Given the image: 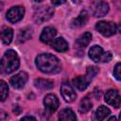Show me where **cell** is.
Wrapping results in <instances>:
<instances>
[{
	"label": "cell",
	"instance_id": "28",
	"mask_svg": "<svg viewBox=\"0 0 121 121\" xmlns=\"http://www.w3.org/2000/svg\"><path fill=\"white\" fill-rule=\"evenodd\" d=\"M118 30H119V32L121 33V22H120L119 25H118Z\"/></svg>",
	"mask_w": 121,
	"mask_h": 121
},
{
	"label": "cell",
	"instance_id": "24",
	"mask_svg": "<svg viewBox=\"0 0 121 121\" xmlns=\"http://www.w3.org/2000/svg\"><path fill=\"white\" fill-rule=\"evenodd\" d=\"M0 95H1L2 101H4L9 95V87H8V84L4 80L0 81Z\"/></svg>",
	"mask_w": 121,
	"mask_h": 121
},
{
	"label": "cell",
	"instance_id": "27",
	"mask_svg": "<svg viewBox=\"0 0 121 121\" xmlns=\"http://www.w3.org/2000/svg\"><path fill=\"white\" fill-rule=\"evenodd\" d=\"M26 119H29V120H36V118L33 117V116H25V117L22 118V120H26Z\"/></svg>",
	"mask_w": 121,
	"mask_h": 121
},
{
	"label": "cell",
	"instance_id": "19",
	"mask_svg": "<svg viewBox=\"0 0 121 121\" xmlns=\"http://www.w3.org/2000/svg\"><path fill=\"white\" fill-rule=\"evenodd\" d=\"M60 120H64V121H68V120H77V116L75 114V112L71 110V109H63L59 112L58 115Z\"/></svg>",
	"mask_w": 121,
	"mask_h": 121
},
{
	"label": "cell",
	"instance_id": "20",
	"mask_svg": "<svg viewBox=\"0 0 121 121\" xmlns=\"http://www.w3.org/2000/svg\"><path fill=\"white\" fill-rule=\"evenodd\" d=\"M93 107V103L91 101V99L89 97H84L80 103H79V106H78V112L80 113H85L87 112H89Z\"/></svg>",
	"mask_w": 121,
	"mask_h": 121
},
{
	"label": "cell",
	"instance_id": "8",
	"mask_svg": "<svg viewBox=\"0 0 121 121\" xmlns=\"http://www.w3.org/2000/svg\"><path fill=\"white\" fill-rule=\"evenodd\" d=\"M60 93H61V95L66 102H73L77 97L76 92L74 91L73 87L71 86V84L68 81H63L61 83Z\"/></svg>",
	"mask_w": 121,
	"mask_h": 121
},
{
	"label": "cell",
	"instance_id": "23",
	"mask_svg": "<svg viewBox=\"0 0 121 121\" xmlns=\"http://www.w3.org/2000/svg\"><path fill=\"white\" fill-rule=\"evenodd\" d=\"M99 72V69L97 68V67H95V66H89V67H87V70H86V77H87V78L91 81L96 75H97V73Z\"/></svg>",
	"mask_w": 121,
	"mask_h": 121
},
{
	"label": "cell",
	"instance_id": "12",
	"mask_svg": "<svg viewBox=\"0 0 121 121\" xmlns=\"http://www.w3.org/2000/svg\"><path fill=\"white\" fill-rule=\"evenodd\" d=\"M57 34V30L52 27V26H46L43 28L41 36H40V40L44 43H51V42L55 39V36Z\"/></svg>",
	"mask_w": 121,
	"mask_h": 121
},
{
	"label": "cell",
	"instance_id": "11",
	"mask_svg": "<svg viewBox=\"0 0 121 121\" xmlns=\"http://www.w3.org/2000/svg\"><path fill=\"white\" fill-rule=\"evenodd\" d=\"M43 105L49 112H53L58 109V107L60 105V102H59L58 97L55 95L48 94L43 98Z\"/></svg>",
	"mask_w": 121,
	"mask_h": 121
},
{
	"label": "cell",
	"instance_id": "14",
	"mask_svg": "<svg viewBox=\"0 0 121 121\" xmlns=\"http://www.w3.org/2000/svg\"><path fill=\"white\" fill-rule=\"evenodd\" d=\"M72 82L78 91H84L88 87L90 80L87 78L86 76H78L75 78H73Z\"/></svg>",
	"mask_w": 121,
	"mask_h": 121
},
{
	"label": "cell",
	"instance_id": "18",
	"mask_svg": "<svg viewBox=\"0 0 121 121\" xmlns=\"http://www.w3.org/2000/svg\"><path fill=\"white\" fill-rule=\"evenodd\" d=\"M13 38V31L9 26H4L1 31V39L4 44H9Z\"/></svg>",
	"mask_w": 121,
	"mask_h": 121
},
{
	"label": "cell",
	"instance_id": "16",
	"mask_svg": "<svg viewBox=\"0 0 121 121\" xmlns=\"http://www.w3.org/2000/svg\"><path fill=\"white\" fill-rule=\"evenodd\" d=\"M87 21H88V13L86 10H82L79 13V15L72 21V26L74 27L82 26L87 23Z\"/></svg>",
	"mask_w": 121,
	"mask_h": 121
},
{
	"label": "cell",
	"instance_id": "2",
	"mask_svg": "<svg viewBox=\"0 0 121 121\" xmlns=\"http://www.w3.org/2000/svg\"><path fill=\"white\" fill-rule=\"evenodd\" d=\"M20 65V60L17 53L14 50H8L1 60V72L4 74H10L17 70Z\"/></svg>",
	"mask_w": 121,
	"mask_h": 121
},
{
	"label": "cell",
	"instance_id": "6",
	"mask_svg": "<svg viewBox=\"0 0 121 121\" xmlns=\"http://www.w3.org/2000/svg\"><path fill=\"white\" fill-rule=\"evenodd\" d=\"M25 14V9L22 6H15L10 8L7 12V19L10 23H17L19 22Z\"/></svg>",
	"mask_w": 121,
	"mask_h": 121
},
{
	"label": "cell",
	"instance_id": "10",
	"mask_svg": "<svg viewBox=\"0 0 121 121\" xmlns=\"http://www.w3.org/2000/svg\"><path fill=\"white\" fill-rule=\"evenodd\" d=\"M109 11V5L104 1H97L92 6V13L95 17H103Z\"/></svg>",
	"mask_w": 121,
	"mask_h": 121
},
{
	"label": "cell",
	"instance_id": "25",
	"mask_svg": "<svg viewBox=\"0 0 121 121\" xmlns=\"http://www.w3.org/2000/svg\"><path fill=\"white\" fill-rule=\"evenodd\" d=\"M113 76L117 80H121V62L115 64L113 68Z\"/></svg>",
	"mask_w": 121,
	"mask_h": 121
},
{
	"label": "cell",
	"instance_id": "26",
	"mask_svg": "<svg viewBox=\"0 0 121 121\" xmlns=\"http://www.w3.org/2000/svg\"><path fill=\"white\" fill-rule=\"evenodd\" d=\"M66 0H51V2L54 4V5H61L65 2Z\"/></svg>",
	"mask_w": 121,
	"mask_h": 121
},
{
	"label": "cell",
	"instance_id": "29",
	"mask_svg": "<svg viewBox=\"0 0 121 121\" xmlns=\"http://www.w3.org/2000/svg\"><path fill=\"white\" fill-rule=\"evenodd\" d=\"M72 1H73L74 3H77V4H78V3H80L81 0H72Z\"/></svg>",
	"mask_w": 121,
	"mask_h": 121
},
{
	"label": "cell",
	"instance_id": "21",
	"mask_svg": "<svg viewBox=\"0 0 121 121\" xmlns=\"http://www.w3.org/2000/svg\"><path fill=\"white\" fill-rule=\"evenodd\" d=\"M110 113H111V111L109 110V108L101 105L95 111V118L97 120H104L108 115H110Z\"/></svg>",
	"mask_w": 121,
	"mask_h": 121
},
{
	"label": "cell",
	"instance_id": "9",
	"mask_svg": "<svg viewBox=\"0 0 121 121\" xmlns=\"http://www.w3.org/2000/svg\"><path fill=\"white\" fill-rule=\"evenodd\" d=\"M28 79V75L27 73L26 72H20L18 74H16L15 76H13L9 82H10V85L14 88V89H22L25 87L26 81Z\"/></svg>",
	"mask_w": 121,
	"mask_h": 121
},
{
	"label": "cell",
	"instance_id": "31",
	"mask_svg": "<svg viewBox=\"0 0 121 121\" xmlns=\"http://www.w3.org/2000/svg\"><path fill=\"white\" fill-rule=\"evenodd\" d=\"M34 1H36V2H42V1H43V0H34Z\"/></svg>",
	"mask_w": 121,
	"mask_h": 121
},
{
	"label": "cell",
	"instance_id": "13",
	"mask_svg": "<svg viewBox=\"0 0 121 121\" xmlns=\"http://www.w3.org/2000/svg\"><path fill=\"white\" fill-rule=\"evenodd\" d=\"M51 47L54 48L55 50L59 51V52H65L68 50V43H66V41L61 38V37H59V38H55L51 43H50Z\"/></svg>",
	"mask_w": 121,
	"mask_h": 121
},
{
	"label": "cell",
	"instance_id": "15",
	"mask_svg": "<svg viewBox=\"0 0 121 121\" xmlns=\"http://www.w3.org/2000/svg\"><path fill=\"white\" fill-rule=\"evenodd\" d=\"M91 40H92V34L90 32H85L79 38L77 39V41H76V46L78 48H84V47H86L89 44V43L91 42Z\"/></svg>",
	"mask_w": 121,
	"mask_h": 121
},
{
	"label": "cell",
	"instance_id": "4",
	"mask_svg": "<svg viewBox=\"0 0 121 121\" xmlns=\"http://www.w3.org/2000/svg\"><path fill=\"white\" fill-rule=\"evenodd\" d=\"M53 14H54V9L51 7L41 6V7H38L37 9H35L33 18L37 24H42V23L49 20L53 16Z\"/></svg>",
	"mask_w": 121,
	"mask_h": 121
},
{
	"label": "cell",
	"instance_id": "7",
	"mask_svg": "<svg viewBox=\"0 0 121 121\" xmlns=\"http://www.w3.org/2000/svg\"><path fill=\"white\" fill-rule=\"evenodd\" d=\"M104 99L109 105H111L114 108L121 107V95L118 94V92L116 90H113V89L108 90L105 94Z\"/></svg>",
	"mask_w": 121,
	"mask_h": 121
},
{
	"label": "cell",
	"instance_id": "22",
	"mask_svg": "<svg viewBox=\"0 0 121 121\" xmlns=\"http://www.w3.org/2000/svg\"><path fill=\"white\" fill-rule=\"evenodd\" d=\"M32 36V32H31V29L29 28H24V29H21V31L19 32L18 34V42L19 43H25L26 41L29 40Z\"/></svg>",
	"mask_w": 121,
	"mask_h": 121
},
{
	"label": "cell",
	"instance_id": "30",
	"mask_svg": "<svg viewBox=\"0 0 121 121\" xmlns=\"http://www.w3.org/2000/svg\"><path fill=\"white\" fill-rule=\"evenodd\" d=\"M115 119H116V118H115L114 116H113V117H111V118H109V120H115Z\"/></svg>",
	"mask_w": 121,
	"mask_h": 121
},
{
	"label": "cell",
	"instance_id": "5",
	"mask_svg": "<svg viewBox=\"0 0 121 121\" xmlns=\"http://www.w3.org/2000/svg\"><path fill=\"white\" fill-rule=\"evenodd\" d=\"M95 28L99 33H101L105 37H110V36L113 35L117 30L116 25L114 23L109 22V21H100V22H98L95 25Z\"/></svg>",
	"mask_w": 121,
	"mask_h": 121
},
{
	"label": "cell",
	"instance_id": "32",
	"mask_svg": "<svg viewBox=\"0 0 121 121\" xmlns=\"http://www.w3.org/2000/svg\"><path fill=\"white\" fill-rule=\"evenodd\" d=\"M119 119L121 120V112H120V114H119Z\"/></svg>",
	"mask_w": 121,
	"mask_h": 121
},
{
	"label": "cell",
	"instance_id": "3",
	"mask_svg": "<svg viewBox=\"0 0 121 121\" xmlns=\"http://www.w3.org/2000/svg\"><path fill=\"white\" fill-rule=\"evenodd\" d=\"M89 57L95 62H109L112 60V55L110 51L105 52L101 46L95 44L89 50Z\"/></svg>",
	"mask_w": 121,
	"mask_h": 121
},
{
	"label": "cell",
	"instance_id": "1",
	"mask_svg": "<svg viewBox=\"0 0 121 121\" xmlns=\"http://www.w3.org/2000/svg\"><path fill=\"white\" fill-rule=\"evenodd\" d=\"M36 66L40 71L45 74H56L61 70L60 60L49 53H43L37 56L35 60Z\"/></svg>",
	"mask_w": 121,
	"mask_h": 121
},
{
	"label": "cell",
	"instance_id": "17",
	"mask_svg": "<svg viewBox=\"0 0 121 121\" xmlns=\"http://www.w3.org/2000/svg\"><path fill=\"white\" fill-rule=\"evenodd\" d=\"M34 85L40 89V90H50L53 88L54 83L50 79H44V78H38L35 79Z\"/></svg>",
	"mask_w": 121,
	"mask_h": 121
}]
</instances>
